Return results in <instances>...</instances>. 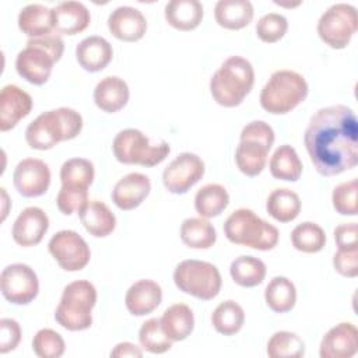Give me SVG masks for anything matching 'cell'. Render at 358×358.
<instances>
[{
  "mask_svg": "<svg viewBox=\"0 0 358 358\" xmlns=\"http://www.w3.org/2000/svg\"><path fill=\"white\" fill-rule=\"evenodd\" d=\"M308 155L322 176L340 175L358 164V120L345 105L315 112L303 134Z\"/></svg>",
  "mask_w": 358,
  "mask_h": 358,
  "instance_id": "1",
  "label": "cell"
},
{
  "mask_svg": "<svg viewBox=\"0 0 358 358\" xmlns=\"http://www.w3.org/2000/svg\"><path fill=\"white\" fill-rule=\"evenodd\" d=\"M83 129V116L71 108H57L36 116L25 130V140L34 150L46 151L56 144L76 138Z\"/></svg>",
  "mask_w": 358,
  "mask_h": 358,
  "instance_id": "2",
  "label": "cell"
},
{
  "mask_svg": "<svg viewBox=\"0 0 358 358\" xmlns=\"http://www.w3.org/2000/svg\"><path fill=\"white\" fill-rule=\"evenodd\" d=\"M64 52V42L56 32L41 38H29L27 46L15 57V70L20 77L34 85H43Z\"/></svg>",
  "mask_w": 358,
  "mask_h": 358,
  "instance_id": "3",
  "label": "cell"
},
{
  "mask_svg": "<svg viewBox=\"0 0 358 358\" xmlns=\"http://www.w3.org/2000/svg\"><path fill=\"white\" fill-rule=\"evenodd\" d=\"M255 84L252 63L242 56H229L210 80L214 101L225 108H235L243 102Z\"/></svg>",
  "mask_w": 358,
  "mask_h": 358,
  "instance_id": "4",
  "label": "cell"
},
{
  "mask_svg": "<svg viewBox=\"0 0 358 358\" xmlns=\"http://www.w3.org/2000/svg\"><path fill=\"white\" fill-rule=\"evenodd\" d=\"M224 234L231 243L256 250H271L277 246L280 232L249 208H238L225 220Z\"/></svg>",
  "mask_w": 358,
  "mask_h": 358,
  "instance_id": "5",
  "label": "cell"
},
{
  "mask_svg": "<svg viewBox=\"0 0 358 358\" xmlns=\"http://www.w3.org/2000/svg\"><path fill=\"white\" fill-rule=\"evenodd\" d=\"M305 77L292 70L274 71L260 92V106L271 115H285L308 96Z\"/></svg>",
  "mask_w": 358,
  "mask_h": 358,
  "instance_id": "6",
  "label": "cell"
},
{
  "mask_svg": "<svg viewBox=\"0 0 358 358\" xmlns=\"http://www.w3.org/2000/svg\"><path fill=\"white\" fill-rule=\"evenodd\" d=\"M96 303V289L87 280H76L63 288L55 310L56 322L66 330L81 331L92 324V309Z\"/></svg>",
  "mask_w": 358,
  "mask_h": 358,
  "instance_id": "7",
  "label": "cell"
},
{
  "mask_svg": "<svg viewBox=\"0 0 358 358\" xmlns=\"http://www.w3.org/2000/svg\"><path fill=\"white\" fill-rule=\"evenodd\" d=\"M112 151L120 164L151 168L159 165L169 155L171 147L164 140L152 143L138 129H124L115 136Z\"/></svg>",
  "mask_w": 358,
  "mask_h": 358,
  "instance_id": "8",
  "label": "cell"
},
{
  "mask_svg": "<svg viewBox=\"0 0 358 358\" xmlns=\"http://www.w3.org/2000/svg\"><path fill=\"white\" fill-rule=\"evenodd\" d=\"M173 282L179 291L187 295L201 301H211L220 294L222 278L213 263L187 259L175 267Z\"/></svg>",
  "mask_w": 358,
  "mask_h": 358,
  "instance_id": "9",
  "label": "cell"
},
{
  "mask_svg": "<svg viewBox=\"0 0 358 358\" xmlns=\"http://www.w3.org/2000/svg\"><path fill=\"white\" fill-rule=\"evenodd\" d=\"M357 8L347 3H336L320 15L317 35L331 49H344L357 32Z\"/></svg>",
  "mask_w": 358,
  "mask_h": 358,
  "instance_id": "10",
  "label": "cell"
},
{
  "mask_svg": "<svg viewBox=\"0 0 358 358\" xmlns=\"http://www.w3.org/2000/svg\"><path fill=\"white\" fill-rule=\"evenodd\" d=\"M3 296L13 305H28L39 292V280L32 267L24 263H13L0 274Z\"/></svg>",
  "mask_w": 358,
  "mask_h": 358,
  "instance_id": "11",
  "label": "cell"
},
{
  "mask_svg": "<svg viewBox=\"0 0 358 358\" xmlns=\"http://www.w3.org/2000/svg\"><path fill=\"white\" fill-rule=\"evenodd\" d=\"M48 250L66 271H80L91 259V250L85 239L71 229L56 232L48 243Z\"/></svg>",
  "mask_w": 358,
  "mask_h": 358,
  "instance_id": "12",
  "label": "cell"
},
{
  "mask_svg": "<svg viewBox=\"0 0 358 358\" xmlns=\"http://www.w3.org/2000/svg\"><path fill=\"white\" fill-rule=\"evenodd\" d=\"M204 162L193 152L179 154L162 172V183L169 193L185 194L204 176Z\"/></svg>",
  "mask_w": 358,
  "mask_h": 358,
  "instance_id": "13",
  "label": "cell"
},
{
  "mask_svg": "<svg viewBox=\"0 0 358 358\" xmlns=\"http://www.w3.org/2000/svg\"><path fill=\"white\" fill-rule=\"evenodd\" d=\"M50 178L48 164L38 158H24L13 172V183L24 197H39L45 194L49 189Z\"/></svg>",
  "mask_w": 358,
  "mask_h": 358,
  "instance_id": "14",
  "label": "cell"
},
{
  "mask_svg": "<svg viewBox=\"0 0 358 358\" xmlns=\"http://www.w3.org/2000/svg\"><path fill=\"white\" fill-rule=\"evenodd\" d=\"M49 229V217L39 207H27L15 218L11 229L17 245L29 248L41 243Z\"/></svg>",
  "mask_w": 358,
  "mask_h": 358,
  "instance_id": "15",
  "label": "cell"
},
{
  "mask_svg": "<svg viewBox=\"0 0 358 358\" xmlns=\"http://www.w3.org/2000/svg\"><path fill=\"white\" fill-rule=\"evenodd\" d=\"M358 351V330L350 322L333 326L322 338L320 358H351Z\"/></svg>",
  "mask_w": 358,
  "mask_h": 358,
  "instance_id": "16",
  "label": "cell"
},
{
  "mask_svg": "<svg viewBox=\"0 0 358 358\" xmlns=\"http://www.w3.org/2000/svg\"><path fill=\"white\" fill-rule=\"evenodd\" d=\"M108 29L119 41L137 42L145 35L147 20L138 8L120 6L109 14Z\"/></svg>",
  "mask_w": 358,
  "mask_h": 358,
  "instance_id": "17",
  "label": "cell"
},
{
  "mask_svg": "<svg viewBox=\"0 0 358 358\" xmlns=\"http://www.w3.org/2000/svg\"><path fill=\"white\" fill-rule=\"evenodd\" d=\"M32 98L18 85L8 84L0 92V130L8 131L32 110Z\"/></svg>",
  "mask_w": 358,
  "mask_h": 358,
  "instance_id": "18",
  "label": "cell"
},
{
  "mask_svg": "<svg viewBox=\"0 0 358 358\" xmlns=\"http://www.w3.org/2000/svg\"><path fill=\"white\" fill-rule=\"evenodd\" d=\"M150 178L140 172H130L116 182L112 190V201L123 211L137 208L150 194Z\"/></svg>",
  "mask_w": 358,
  "mask_h": 358,
  "instance_id": "19",
  "label": "cell"
},
{
  "mask_svg": "<svg viewBox=\"0 0 358 358\" xmlns=\"http://www.w3.org/2000/svg\"><path fill=\"white\" fill-rule=\"evenodd\" d=\"M162 301L161 285L150 278L138 280L129 287L124 305L133 316H144L154 312Z\"/></svg>",
  "mask_w": 358,
  "mask_h": 358,
  "instance_id": "20",
  "label": "cell"
},
{
  "mask_svg": "<svg viewBox=\"0 0 358 358\" xmlns=\"http://www.w3.org/2000/svg\"><path fill=\"white\" fill-rule=\"evenodd\" d=\"M112 57V45L99 35L84 38L76 48V59L78 64L90 73L103 70L110 63Z\"/></svg>",
  "mask_w": 358,
  "mask_h": 358,
  "instance_id": "21",
  "label": "cell"
},
{
  "mask_svg": "<svg viewBox=\"0 0 358 358\" xmlns=\"http://www.w3.org/2000/svg\"><path fill=\"white\" fill-rule=\"evenodd\" d=\"M55 32L76 35L87 29L91 22L90 10L81 1H62L52 8Z\"/></svg>",
  "mask_w": 358,
  "mask_h": 358,
  "instance_id": "22",
  "label": "cell"
},
{
  "mask_svg": "<svg viewBox=\"0 0 358 358\" xmlns=\"http://www.w3.org/2000/svg\"><path fill=\"white\" fill-rule=\"evenodd\" d=\"M129 98V85L117 76L103 77L94 88V102L106 113H115L123 109L127 105Z\"/></svg>",
  "mask_w": 358,
  "mask_h": 358,
  "instance_id": "23",
  "label": "cell"
},
{
  "mask_svg": "<svg viewBox=\"0 0 358 358\" xmlns=\"http://www.w3.org/2000/svg\"><path fill=\"white\" fill-rule=\"evenodd\" d=\"M78 217L85 231L95 238L110 235L116 227L115 214L99 200H88V203L78 211Z\"/></svg>",
  "mask_w": 358,
  "mask_h": 358,
  "instance_id": "24",
  "label": "cell"
},
{
  "mask_svg": "<svg viewBox=\"0 0 358 358\" xmlns=\"http://www.w3.org/2000/svg\"><path fill=\"white\" fill-rule=\"evenodd\" d=\"M166 22L179 31H193L203 21L204 8L199 0H171L165 4Z\"/></svg>",
  "mask_w": 358,
  "mask_h": 358,
  "instance_id": "25",
  "label": "cell"
},
{
  "mask_svg": "<svg viewBox=\"0 0 358 358\" xmlns=\"http://www.w3.org/2000/svg\"><path fill=\"white\" fill-rule=\"evenodd\" d=\"M270 147L255 138H241L235 150V164L246 176H257L266 166Z\"/></svg>",
  "mask_w": 358,
  "mask_h": 358,
  "instance_id": "26",
  "label": "cell"
},
{
  "mask_svg": "<svg viewBox=\"0 0 358 358\" xmlns=\"http://www.w3.org/2000/svg\"><path fill=\"white\" fill-rule=\"evenodd\" d=\"M17 21L20 31L29 38H41L55 31L52 8L39 3L22 7Z\"/></svg>",
  "mask_w": 358,
  "mask_h": 358,
  "instance_id": "27",
  "label": "cell"
},
{
  "mask_svg": "<svg viewBox=\"0 0 358 358\" xmlns=\"http://www.w3.org/2000/svg\"><path fill=\"white\" fill-rule=\"evenodd\" d=\"M253 6L249 0H220L214 7L217 24L225 29H242L253 20Z\"/></svg>",
  "mask_w": 358,
  "mask_h": 358,
  "instance_id": "28",
  "label": "cell"
},
{
  "mask_svg": "<svg viewBox=\"0 0 358 358\" xmlns=\"http://www.w3.org/2000/svg\"><path fill=\"white\" fill-rule=\"evenodd\" d=\"M159 322L164 333L172 341L187 338L194 329V315L186 303H173L166 308Z\"/></svg>",
  "mask_w": 358,
  "mask_h": 358,
  "instance_id": "29",
  "label": "cell"
},
{
  "mask_svg": "<svg viewBox=\"0 0 358 358\" xmlns=\"http://www.w3.org/2000/svg\"><path fill=\"white\" fill-rule=\"evenodd\" d=\"M180 239L187 248L210 249L217 241V232L207 218L190 217L180 225Z\"/></svg>",
  "mask_w": 358,
  "mask_h": 358,
  "instance_id": "30",
  "label": "cell"
},
{
  "mask_svg": "<svg viewBox=\"0 0 358 358\" xmlns=\"http://www.w3.org/2000/svg\"><path fill=\"white\" fill-rule=\"evenodd\" d=\"M266 211L278 222H291L301 213V199L291 189H275L267 197Z\"/></svg>",
  "mask_w": 358,
  "mask_h": 358,
  "instance_id": "31",
  "label": "cell"
},
{
  "mask_svg": "<svg viewBox=\"0 0 358 358\" xmlns=\"http://www.w3.org/2000/svg\"><path fill=\"white\" fill-rule=\"evenodd\" d=\"M268 168L274 179L296 182L301 178L303 166L295 148L289 144H282L273 152Z\"/></svg>",
  "mask_w": 358,
  "mask_h": 358,
  "instance_id": "32",
  "label": "cell"
},
{
  "mask_svg": "<svg viewBox=\"0 0 358 358\" xmlns=\"http://www.w3.org/2000/svg\"><path fill=\"white\" fill-rule=\"evenodd\" d=\"M229 204V194L222 185L208 183L197 190L194 208L203 218L218 217Z\"/></svg>",
  "mask_w": 358,
  "mask_h": 358,
  "instance_id": "33",
  "label": "cell"
},
{
  "mask_svg": "<svg viewBox=\"0 0 358 358\" xmlns=\"http://www.w3.org/2000/svg\"><path fill=\"white\" fill-rule=\"evenodd\" d=\"M264 301L275 313L289 312L296 302V288L289 278L277 275L267 284L264 289Z\"/></svg>",
  "mask_w": 358,
  "mask_h": 358,
  "instance_id": "34",
  "label": "cell"
},
{
  "mask_svg": "<svg viewBox=\"0 0 358 358\" xmlns=\"http://www.w3.org/2000/svg\"><path fill=\"white\" fill-rule=\"evenodd\" d=\"M267 273V267L263 260L255 257L242 255L232 260L229 266V274L232 280L243 287V288H252L263 282Z\"/></svg>",
  "mask_w": 358,
  "mask_h": 358,
  "instance_id": "35",
  "label": "cell"
},
{
  "mask_svg": "<svg viewBox=\"0 0 358 358\" xmlns=\"http://www.w3.org/2000/svg\"><path fill=\"white\" fill-rule=\"evenodd\" d=\"M211 323L215 331L220 334L234 336L242 329L245 323L243 308L232 299L224 301L214 309L211 315Z\"/></svg>",
  "mask_w": 358,
  "mask_h": 358,
  "instance_id": "36",
  "label": "cell"
},
{
  "mask_svg": "<svg viewBox=\"0 0 358 358\" xmlns=\"http://www.w3.org/2000/svg\"><path fill=\"white\" fill-rule=\"evenodd\" d=\"M292 246L303 253H317L326 245V234L323 228L312 221L298 224L291 232Z\"/></svg>",
  "mask_w": 358,
  "mask_h": 358,
  "instance_id": "37",
  "label": "cell"
},
{
  "mask_svg": "<svg viewBox=\"0 0 358 358\" xmlns=\"http://www.w3.org/2000/svg\"><path fill=\"white\" fill-rule=\"evenodd\" d=\"M266 351L270 358H301L305 355V343L296 333L281 330L270 337Z\"/></svg>",
  "mask_w": 358,
  "mask_h": 358,
  "instance_id": "38",
  "label": "cell"
},
{
  "mask_svg": "<svg viewBox=\"0 0 358 358\" xmlns=\"http://www.w3.org/2000/svg\"><path fill=\"white\" fill-rule=\"evenodd\" d=\"M94 164L87 158H70L60 168V180L64 186L85 187L94 182Z\"/></svg>",
  "mask_w": 358,
  "mask_h": 358,
  "instance_id": "39",
  "label": "cell"
},
{
  "mask_svg": "<svg viewBox=\"0 0 358 358\" xmlns=\"http://www.w3.org/2000/svg\"><path fill=\"white\" fill-rule=\"evenodd\" d=\"M138 341L143 350L151 354H164L172 347V340L164 333L157 317L145 320L138 330Z\"/></svg>",
  "mask_w": 358,
  "mask_h": 358,
  "instance_id": "40",
  "label": "cell"
},
{
  "mask_svg": "<svg viewBox=\"0 0 358 358\" xmlns=\"http://www.w3.org/2000/svg\"><path fill=\"white\" fill-rule=\"evenodd\" d=\"M64 350L63 337L52 329H41L32 338V351L39 358H60Z\"/></svg>",
  "mask_w": 358,
  "mask_h": 358,
  "instance_id": "41",
  "label": "cell"
},
{
  "mask_svg": "<svg viewBox=\"0 0 358 358\" xmlns=\"http://www.w3.org/2000/svg\"><path fill=\"white\" fill-rule=\"evenodd\" d=\"M358 180L351 179L343 182L333 189L331 203L333 208L341 215H357L358 214Z\"/></svg>",
  "mask_w": 358,
  "mask_h": 358,
  "instance_id": "42",
  "label": "cell"
},
{
  "mask_svg": "<svg viewBox=\"0 0 358 358\" xmlns=\"http://www.w3.org/2000/svg\"><path fill=\"white\" fill-rule=\"evenodd\" d=\"M288 29V21L282 14L267 13L259 18L256 24V34L260 41L274 43L284 38Z\"/></svg>",
  "mask_w": 358,
  "mask_h": 358,
  "instance_id": "43",
  "label": "cell"
},
{
  "mask_svg": "<svg viewBox=\"0 0 358 358\" xmlns=\"http://www.w3.org/2000/svg\"><path fill=\"white\" fill-rule=\"evenodd\" d=\"M87 203H88V189L85 187H73V186L62 185L56 197L57 208L64 215L78 213Z\"/></svg>",
  "mask_w": 358,
  "mask_h": 358,
  "instance_id": "44",
  "label": "cell"
},
{
  "mask_svg": "<svg viewBox=\"0 0 358 358\" xmlns=\"http://www.w3.org/2000/svg\"><path fill=\"white\" fill-rule=\"evenodd\" d=\"M334 270L343 277L354 278L358 275V248L337 249L333 256Z\"/></svg>",
  "mask_w": 358,
  "mask_h": 358,
  "instance_id": "45",
  "label": "cell"
},
{
  "mask_svg": "<svg viewBox=\"0 0 358 358\" xmlns=\"http://www.w3.org/2000/svg\"><path fill=\"white\" fill-rule=\"evenodd\" d=\"M21 327L17 320L3 317L0 320V352L7 354L17 348L21 340Z\"/></svg>",
  "mask_w": 358,
  "mask_h": 358,
  "instance_id": "46",
  "label": "cell"
},
{
  "mask_svg": "<svg viewBox=\"0 0 358 358\" xmlns=\"http://www.w3.org/2000/svg\"><path fill=\"white\" fill-rule=\"evenodd\" d=\"M239 138H255V140L263 141L266 145L271 148L275 136H274L273 127L268 123L263 120H253L246 126H243Z\"/></svg>",
  "mask_w": 358,
  "mask_h": 358,
  "instance_id": "47",
  "label": "cell"
},
{
  "mask_svg": "<svg viewBox=\"0 0 358 358\" xmlns=\"http://www.w3.org/2000/svg\"><path fill=\"white\" fill-rule=\"evenodd\" d=\"M334 241L338 249L358 248V225L357 222L340 224L334 228Z\"/></svg>",
  "mask_w": 358,
  "mask_h": 358,
  "instance_id": "48",
  "label": "cell"
},
{
  "mask_svg": "<svg viewBox=\"0 0 358 358\" xmlns=\"http://www.w3.org/2000/svg\"><path fill=\"white\" fill-rule=\"evenodd\" d=\"M110 357H113V358H124V357L141 358L143 350L133 343L123 341V343H119L115 345V348L110 351Z\"/></svg>",
  "mask_w": 358,
  "mask_h": 358,
  "instance_id": "49",
  "label": "cell"
},
{
  "mask_svg": "<svg viewBox=\"0 0 358 358\" xmlns=\"http://www.w3.org/2000/svg\"><path fill=\"white\" fill-rule=\"evenodd\" d=\"M0 190H1V200H3V211H1L3 215H1V221H4L6 217H7V214H8V208H7V206H8V196H7V192H6L4 187H1Z\"/></svg>",
  "mask_w": 358,
  "mask_h": 358,
  "instance_id": "50",
  "label": "cell"
}]
</instances>
